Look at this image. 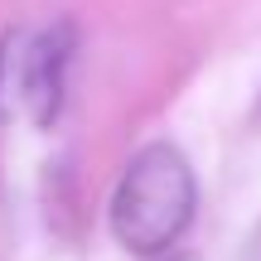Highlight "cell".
Returning <instances> with one entry per match:
<instances>
[{
  "instance_id": "1",
  "label": "cell",
  "mask_w": 261,
  "mask_h": 261,
  "mask_svg": "<svg viewBox=\"0 0 261 261\" xmlns=\"http://www.w3.org/2000/svg\"><path fill=\"white\" fill-rule=\"evenodd\" d=\"M198 208V179L174 140H150L126 160L112 189V237L130 256H165L189 232Z\"/></svg>"
},
{
  "instance_id": "2",
  "label": "cell",
  "mask_w": 261,
  "mask_h": 261,
  "mask_svg": "<svg viewBox=\"0 0 261 261\" xmlns=\"http://www.w3.org/2000/svg\"><path fill=\"white\" fill-rule=\"evenodd\" d=\"M77 29L68 19L48 29H10L0 39V121L29 116L34 126H54L68 97Z\"/></svg>"
},
{
  "instance_id": "3",
  "label": "cell",
  "mask_w": 261,
  "mask_h": 261,
  "mask_svg": "<svg viewBox=\"0 0 261 261\" xmlns=\"http://www.w3.org/2000/svg\"><path fill=\"white\" fill-rule=\"evenodd\" d=\"M242 261H261V223H256V232L247 237V252H242Z\"/></svg>"
}]
</instances>
